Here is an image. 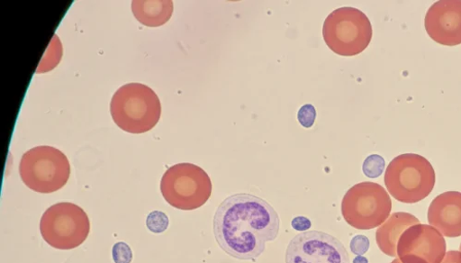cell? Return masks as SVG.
I'll use <instances>...</instances> for the list:
<instances>
[{
	"instance_id": "obj_1",
	"label": "cell",
	"mask_w": 461,
	"mask_h": 263,
	"mask_svg": "<svg viewBox=\"0 0 461 263\" xmlns=\"http://www.w3.org/2000/svg\"><path fill=\"white\" fill-rule=\"evenodd\" d=\"M280 220L265 200L246 194L228 197L214 218V234L221 249L241 260H256L279 234Z\"/></svg>"
},
{
	"instance_id": "obj_2",
	"label": "cell",
	"mask_w": 461,
	"mask_h": 263,
	"mask_svg": "<svg viewBox=\"0 0 461 263\" xmlns=\"http://www.w3.org/2000/svg\"><path fill=\"white\" fill-rule=\"evenodd\" d=\"M161 103L157 94L141 84L122 86L113 95L111 112L122 131L140 134L151 131L161 117Z\"/></svg>"
},
{
	"instance_id": "obj_3",
	"label": "cell",
	"mask_w": 461,
	"mask_h": 263,
	"mask_svg": "<svg viewBox=\"0 0 461 263\" xmlns=\"http://www.w3.org/2000/svg\"><path fill=\"white\" fill-rule=\"evenodd\" d=\"M384 184L390 195L397 201L413 204L431 195L436 185V172L427 159L405 154L390 162Z\"/></svg>"
},
{
	"instance_id": "obj_4",
	"label": "cell",
	"mask_w": 461,
	"mask_h": 263,
	"mask_svg": "<svg viewBox=\"0 0 461 263\" xmlns=\"http://www.w3.org/2000/svg\"><path fill=\"white\" fill-rule=\"evenodd\" d=\"M393 202L384 187L374 182L354 185L343 197L341 213L345 221L359 231H371L388 219Z\"/></svg>"
},
{
	"instance_id": "obj_5",
	"label": "cell",
	"mask_w": 461,
	"mask_h": 263,
	"mask_svg": "<svg viewBox=\"0 0 461 263\" xmlns=\"http://www.w3.org/2000/svg\"><path fill=\"white\" fill-rule=\"evenodd\" d=\"M69 175L70 165L67 157L51 146L29 150L20 163L22 180L35 193L52 194L62 189Z\"/></svg>"
},
{
	"instance_id": "obj_6",
	"label": "cell",
	"mask_w": 461,
	"mask_h": 263,
	"mask_svg": "<svg viewBox=\"0 0 461 263\" xmlns=\"http://www.w3.org/2000/svg\"><path fill=\"white\" fill-rule=\"evenodd\" d=\"M324 40L328 47L343 57L357 56L369 46L373 28L368 17L360 10L339 8L325 21Z\"/></svg>"
},
{
	"instance_id": "obj_7",
	"label": "cell",
	"mask_w": 461,
	"mask_h": 263,
	"mask_svg": "<svg viewBox=\"0 0 461 263\" xmlns=\"http://www.w3.org/2000/svg\"><path fill=\"white\" fill-rule=\"evenodd\" d=\"M160 190L172 207L192 211L202 207L212 194V182L204 170L189 163L175 165L164 174Z\"/></svg>"
},
{
	"instance_id": "obj_8",
	"label": "cell",
	"mask_w": 461,
	"mask_h": 263,
	"mask_svg": "<svg viewBox=\"0 0 461 263\" xmlns=\"http://www.w3.org/2000/svg\"><path fill=\"white\" fill-rule=\"evenodd\" d=\"M41 232L45 241L57 249H73L82 245L90 233V220L78 205L60 203L42 216Z\"/></svg>"
},
{
	"instance_id": "obj_9",
	"label": "cell",
	"mask_w": 461,
	"mask_h": 263,
	"mask_svg": "<svg viewBox=\"0 0 461 263\" xmlns=\"http://www.w3.org/2000/svg\"><path fill=\"white\" fill-rule=\"evenodd\" d=\"M286 263L350 262L345 246L337 238L321 231H307L290 242Z\"/></svg>"
},
{
	"instance_id": "obj_10",
	"label": "cell",
	"mask_w": 461,
	"mask_h": 263,
	"mask_svg": "<svg viewBox=\"0 0 461 263\" xmlns=\"http://www.w3.org/2000/svg\"><path fill=\"white\" fill-rule=\"evenodd\" d=\"M397 253L402 263H441L447 253V243L432 225L418 223L402 235Z\"/></svg>"
},
{
	"instance_id": "obj_11",
	"label": "cell",
	"mask_w": 461,
	"mask_h": 263,
	"mask_svg": "<svg viewBox=\"0 0 461 263\" xmlns=\"http://www.w3.org/2000/svg\"><path fill=\"white\" fill-rule=\"evenodd\" d=\"M431 39L443 46L461 44V0H440L429 10L424 21Z\"/></svg>"
},
{
	"instance_id": "obj_12",
	"label": "cell",
	"mask_w": 461,
	"mask_h": 263,
	"mask_svg": "<svg viewBox=\"0 0 461 263\" xmlns=\"http://www.w3.org/2000/svg\"><path fill=\"white\" fill-rule=\"evenodd\" d=\"M429 222L444 237H461V193L438 195L429 209Z\"/></svg>"
},
{
	"instance_id": "obj_13",
	"label": "cell",
	"mask_w": 461,
	"mask_h": 263,
	"mask_svg": "<svg viewBox=\"0 0 461 263\" xmlns=\"http://www.w3.org/2000/svg\"><path fill=\"white\" fill-rule=\"evenodd\" d=\"M420 220L408 213H394L378 228L375 239L380 250L389 257H398V242L402 235Z\"/></svg>"
},
{
	"instance_id": "obj_14",
	"label": "cell",
	"mask_w": 461,
	"mask_h": 263,
	"mask_svg": "<svg viewBox=\"0 0 461 263\" xmlns=\"http://www.w3.org/2000/svg\"><path fill=\"white\" fill-rule=\"evenodd\" d=\"M131 10L136 20L149 27H158L169 21L173 14L171 0H133Z\"/></svg>"
},
{
	"instance_id": "obj_15",
	"label": "cell",
	"mask_w": 461,
	"mask_h": 263,
	"mask_svg": "<svg viewBox=\"0 0 461 263\" xmlns=\"http://www.w3.org/2000/svg\"><path fill=\"white\" fill-rule=\"evenodd\" d=\"M385 167L383 158L373 155L366 159L363 165V171L366 177L376 178L382 175Z\"/></svg>"
},
{
	"instance_id": "obj_16",
	"label": "cell",
	"mask_w": 461,
	"mask_h": 263,
	"mask_svg": "<svg viewBox=\"0 0 461 263\" xmlns=\"http://www.w3.org/2000/svg\"><path fill=\"white\" fill-rule=\"evenodd\" d=\"M168 219L162 213L155 212L148 218V227L154 233H161L167 229Z\"/></svg>"
},
{
	"instance_id": "obj_17",
	"label": "cell",
	"mask_w": 461,
	"mask_h": 263,
	"mask_svg": "<svg viewBox=\"0 0 461 263\" xmlns=\"http://www.w3.org/2000/svg\"><path fill=\"white\" fill-rule=\"evenodd\" d=\"M316 110L312 104L303 105L298 112V121L304 128H311L315 122Z\"/></svg>"
},
{
	"instance_id": "obj_18",
	"label": "cell",
	"mask_w": 461,
	"mask_h": 263,
	"mask_svg": "<svg viewBox=\"0 0 461 263\" xmlns=\"http://www.w3.org/2000/svg\"><path fill=\"white\" fill-rule=\"evenodd\" d=\"M113 258L116 263H131L132 252L131 248L124 242H119L113 247Z\"/></svg>"
},
{
	"instance_id": "obj_19",
	"label": "cell",
	"mask_w": 461,
	"mask_h": 263,
	"mask_svg": "<svg viewBox=\"0 0 461 263\" xmlns=\"http://www.w3.org/2000/svg\"><path fill=\"white\" fill-rule=\"evenodd\" d=\"M349 248L353 254L363 256L369 250L370 240L364 235L356 236L351 240Z\"/></svg>"
},
{
	"instance_id": "obj_20",
	"label": "cell",
	"mask_w": 461,
	"mask_h": 263,
	"mask_svg": "<svg viewBox=\"0 0 461 263\" xmlns=\"http://www.w3.org/2000/svg\"><path fill=\"white\" fill-rule=\"evenodd\" d=\"M292 227L296 231L307 232L312 228V222L307 217L298 216L292 221Z\"/></svg>"
},
{
	"instance_id": "obj_21",
	"label": "cell",
	"mask_w": 461,
	"mask_h": 263,
	"mask_svg": "<svg viewBox=\"0 0 461 263\" xmlns=\"http://www.w3.org/2000/svg\"><path fill=\"white\" fill-rule=\"evenodd\" d=\"M441 263H461V251L451 250L447 252Z\"/></svg>"
},
{
	"instance_id": "obj_22",
	"label": "cell",
	"mask_w": 461,
	"mask_h": 263,
	"mask_svg": "<svg viewBox=\"0 0 461 263\" xmlns=\"http://www.w3.org/2000/svg\"><path fill=\"white\" fill-rule=\"evenodd\" d=\"M352 263H369V260L365 256H357L353 258Z\"/></svg>"
},
{
	"instance_id": "obj_23",
	"label": "cell",
	"mask_w": 461,
	"mask_h": 263,
	"mask_svg": "<svg viewBox=\"0 0 461 263\" xmlns=\"http://www.w3.org/2000/svg\"><path fill=\"white\" fill-rule=\"evenodd\" d=\"M392 263H402L400 258H395Z\"/></svg>"
},
{
	"instance_id": "obj_24",
	"label": "cell",
	"mask_w": 461,
	"mask_h": 263,
	"mask_svg": "<svg viewBox=\"0 0 461 263\" xmlns=\"http://www.w3.org/2000/svg\"><path fill=\"white\" fill-rule=\"evenodd\" d=\"M459 249H460V251H461V244H460V246H459Z\"/></svg>"
}]
</instances>
